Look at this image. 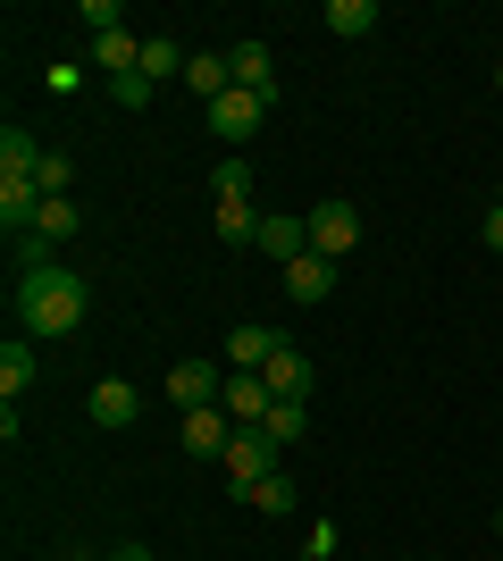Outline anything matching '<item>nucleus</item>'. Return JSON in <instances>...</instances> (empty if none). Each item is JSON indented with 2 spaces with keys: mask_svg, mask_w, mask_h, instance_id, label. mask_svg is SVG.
Segmentation results:
<instances>
[{
  "mask_svg": "<svg viewBox=\"0 0 503 561\" xmlns=\"http://www.w3.org/2000/svg\"><path fill=\"white\" fill-rule=\"evenodd\" d=\"M84 310H93V294H84V277L76 268H25L18 277V328L34 335V344H59V335L84 328Z\"/></svg>",
  "mask_w": 503,
  "mask_h": 561,
  "instance_id": "obj_1",
  "label": "nucleus"
},
{
  "mask_svg": "<svg viewBox=\"0 0 503 561\" xmlns=\"http://www.w3.org/2000/svg\"><path fill=\"white\" fill-rule=\"evenodd\" d=\"M227 486L236 494H252L261 486V478H277V469H286V445H277V436H261V427H236V445H227Z\"/></svg>",
  "mask_w": 503,
  "mask_h": 561,
  "instance_id": "obj_2",
  "label": "nucleus"
},
{
  "mask_svg": "<svg viewBox=\"0 0 503 561\" xmlns=\"http://www.w3.org/2000/svg\"><path fill=\"white\" fill-rule=\"evenodd\" d=\"M176 445H185L193 461H227V445H236L227 402H210V411H176Z\"/></svg>",
  "mask_w": 503,
  "mask_h": 561,
  "instance_id": "obj_3",
  "label": "nucleus"
},
{
  "mask_svg": "<svg viewBox=\"0 0 503 561\" xmlns=\"http://www.w3.org/2000/svg\"><path fill=\"white\" fill-rule=\"evenodd\" d=\"M311 252L335 260V268L361 252V210H353V202H319V210H311Z\"/></svg>",
  "mask_w": 503,
  "mask_h": 561,
  "instance_id": "obj_4",
  "label": "nucleus"
},
{
  "mask_svg": "<svg viewBox=\"0 0 503 561\" xmlns=\"http://www.w3.org/2000/svg\"><path fill=\"white\" fill-rule=\"evenodd\" d=\"M218 394H227V360H176L168 369V402L176 411H210Z\"/></svg>",
  "mask_w": 503,
  "mask_h": 561,
  "instance_id": "obj_5",
  "label": "nucleus"
},
{
  "mask_svg": "<svg viewBox=\"0 0 503 561\" xmlns=\"http://www.w3.org/2000/svg\"><path fill=\"white\" fill-rule=\"evenodd\" d=\"M202 117H210L218 142H252V135H261V117H268V101H261V93H218Z\"/></svg>",
  "mask_w": 503,
  "mask_h": 561,
  "instance_id": "obj_6",
  "label": "nucleus"
},
{
  "mask_svg": "<svg viewBox=\"0 0 503 561\" xmlns=\"http://www.w3.org/2000/svg\"><path fill=\"white\" fill-rule=\"evenodd\" d=\"M268 394H277V402H311V352H302V344H286V335H277V352H268Z\"/></svg>",
  "mask_w": 503,
  "mask_h": 561,
  "instance_id": "obj_7",
  "label": "nucleus"
},
{
  "mask_svg": "<svg viewBox=\"0 0 503 561\" xmlns=\"http://www.w3.org/2000/svg\"><path fill=\"white\" fill-rule=\"evenodd\" d=\"M227 68H236V93H261V101L286 93V84H277V50H268V43H236V50H227Z\"/></svg>",
  "mask_w": 503,
  "mask_h": 561,
  "instance_id": "obj_8",
  "label": "nucleus"
},
{
  "mask_svg": "<svg viewBox=\"0 0 503 561\" xmlns=\"http://www.w3.org/2000/svg\"><path fill=\"white\" fill-rule=\"evenodd\" d=\"M218 402H227V420H236V427H261L277 394H268V377H261V369H227V394H218Z\"/></svg>",
  "mask_w": 503,
  "mask_h": 561,
  "instance_id": "obj_9",
  "label": "nucleus"
},
{
  "mask_svg": "<svg viewBox=\"0 0 503 561\" xmlns=\"http://www.w3.org/2000/svg\"><path fill=\"white\" fill-rule=\"evenodd\" d=\"M84 420H93V427H135V420H144V394H135L126 377H101L93 402H84Z\"/></svg>",
  "mask_w": 503,
  "mask_h": 561,
  "instance_id": "obj_10",
  "label": "nucleus"
},
{
  "mask_svg": "<svg viewBox=\"0 0 503 561\" xmlns=\"http://www.w3.org/2000/svg\"><path fill=\"white\" fill-rule=\"evenodd\" d=\"M261 252L277 260V268H294V260L311 252V218H286V210H268V218H261Z\"/></svg>",
  "mask_w": 503,
  "mask_h": 561,
  "instance_id": "obj_11",
  "label": "nucleus"
},
{
  "mask_svg": "<svg viewBox=\"0 0 503 561\" xmlns=\"http://www.w3.org/2000/svg\"><path fill=\"white\" fill-rule=\"evenodd\" d=\"M43 168V142L25 135V126H0V185H25Z\"/></svg>",
  "mask_w": 503,
  "mask_h": 561,
  "instance_id": "obj_12",
  "label": "nucleus"
},
{
  "mask_svg": "<svg viewBox=\"0 0 503 561\" xmlns=\"http://www.w3.org/2000/svg\"><path fill=\"white\" fill-rule=\"evenodd\" d=\"M185 84L202 93V110H210L218 93H236V68H227V50H193V59H185Z\"/></svg>",
  "mask_w": 503,
  "mask_h": 561,
  "instance_id": "obj_13",
  "label": "nucleus"
},
{
  "mask_svg": "<svg viewBox=\"0 0 503 561\" xmlns=\"http://www.w3.org/2000/svg\"><path fill=\"white\" fill-rule=\"evenodd\" d=\"M286 294H294V302H328V294H335V260L302 252V260L286 268Z\"/></svg>",
  "mask_w": 503,
  "mask_h": 561,
  "instance_id": "obj_14",
  "label": "nucleus"
},
{
  "mask_svg": "<svg viewBox=\"0 0 503 561\" xmlns=\"http://www.w3.org/2000/svg\"><path fill=\"white\" fill-rule=\"evenodd\" d=\"M268 352H277V328H252V319H243V328L227 335V369H268Z\"/></svg>",
  "mask_w": 503,
  "mask_h": 561,
  "instance_id": "obj_15",
  "label": "nucleus"
},
{
  "mask_svg": "<svg viewBox=\"0 0 503 561\" xmlns=\"http://www.w3.org/2000/svg\"><path fill=\"white\" fill-rule=\"evenodd\" d=\"M261 436H277V445H302L311 436V402H268V420H261Z\"/></svg>",
  "mask_w": 503,
  "mask_h": 561,
  "instance_id": "obj_16",
  "label": "nucleus"
},
{
  "mask_svg": "<svg viewBox=\"0 0 503 561\" xmlns=\"http://www.w3.org/2000/svg\"><path fill=\"white\" fill-rule=\"evenodd\" d=\"M34 369H43V360H34V344H18V335H9V344H0V394L18 402L25 386H34Z\"/></svg>",
  "mask_w": 503,
  "mask_h": 561,
  "instance_id": "obj_17",
  "label": "nucleus"
},
{
  "mask_svg": "<svg viewBox=\"0 0 503 561\" xmlns=\"http://www.w3.org/2000/svg\"><path fill=\"white\" fill-rule=\"evenodd\" d=\"M261 218L268 210H252V202H218V243H261Z\"/></svg>",
  "mask_w": 503,
  "mask_h": 561,
  "instance_id": "obj_18",
  "label": "nucleus"
},
{
  "mask_svg": "<svg viewBox=\"0 0 503 561\" xmlns=\"http://www.w3.org/2000/svg\"><path fill=\"white\" fill-rule=\"evenodd\" d=\"M328 25L344 34V43H361V34L378 25V0H328Z\"/></svg>",
  "mask_w": 503,
  "mask_h": 561,
  "instance_id": "obj_19",
  "label": "nucleus"
},
{
  "mask_svg": "<svg viewBox=\"0 0 503 561\" xmlns=\"http://www.w3.org/2000/svg\"><path fill=\"white\" fill-rule=\"evenodd\" d=\"M243 503H252V512H268V519H286L294 503H302V494H294V478H286V469H277V478H261V486L243 494Z\"/></svg>",
  "mask_w": 503,
  "mask_h": 561,
  "instance_id": "obj_20",
  "label": "nucleus"
},
{
  "mask_svg": "<svg viewBox=\"0 0 503 561\" xmlns=\"http://www.w3.org/2000/svg\"><path fill=\"white\" fill-rule=\"evenodd\" d=\"M185 59H193V50H176L168 34H151V43H144V76H151V84H168V76H185Z\"/></svg>",
  "mask_w": 503,
  "mask_h": 561,
  "instance_id": "obj_21",
  "label": "nucleus"
},
{
  "mask_svg": "<svg viewBox=\"0 0 503 561\" xmlns=\"http://www.w3.org/2000/svg\"><path fill=\"white\" fill-rule=\"evenodd\" d=\"M34 234H43V243H68V234H84V218H76V193H68V202H43Z\"/></svg>",
  "mask_w": 503,
  "mask_h": 561,
  "instance_id": "obj_22",
  "label": "nucleus"
},
{
  "mask_svg": "<svg viewBox=\"0 0 503 561\" xmlns=\"http://www.w3.org/2000/svg\"><path fill=\"white\" fill-rule=\"evenodd\" d=\"M34 185H43V202H68V185H76L68 151H43V168H34Z\"/></svg>",
  "mask_w": 503,
  "mask_h": 561,
  "instance_id": "obj_23",
  "label": "nucleus"
},
{
  "mask_svg": "<svg viewBox=\"0 0 503 561\" xmlns=\"http://www.w3.org/2000/svg\"><path fill=\"white\" fill-rule=\"evenodd\" d=\"M210 193H218V202H252V160H218Z\"/></svg>",
  "mask_w": 503,
  "mask_h": 561,
  "instance_id": "obj_24",
  "label": "nucleus"
},
{
  "mask_svg": "<svg viewBox=\"0 0 503 561\" xmlns=\"http://www.w3.org/2000/svg\"><path fill=\"white\" fill-rule=\"evenodd\" d=\"M76 18L93 25V43H101V34H126V9H118V0H84Z\"/></svg>",
  "mask_w": 503,
  "mask_h": 561,
  "instance_id": "obj_25",
  "label": "nucleus"
},
{
  "mask_svg": "<svg viewBox=\"0 0 503 561\" xmlns=\"http://www.w3.org/2000/svg\"><path fill=\"white\" fill-rule=\"evenodd\" d=\"M151 93H160V84H151L144 68H135V76H118V84H110V101H118V110H151Z\"/></svg>",
  "mask_w": 503,
  "mask_h": 561,
  "instance_id": "obj_26",
  "label": "nucleus"
},
{
  "mask_svg": "<svg viewBox=\"0 0 503 561\" xmlns=\"http://www.w3.org/2000/svg\"><path fill=\"white\" fill-rule=\"evenodd\" d=\"M487 252H503V202H487Z\"/></svg>",
  "mask_w": 503,
  "mask_h": 561,
  "instance_id": "obj_27",
  "label": "nucleus"
},
{
  "mask_svg": "<svg viewBox=\"0 0 503 561\" xmlns=\"http://www.w3.org/2000/svg\"><path fill=\"white\" fill-rule=\"evenodd\" d=\"M110 561H151V545H118V553H110Z\"/></svg>",
  "mask_w": 503,
  "mask_h": 561,
  "instance_id": "obj_28",
  "label": "nucleus"
},
{
  "mask_svg": "<svg viewBox=\"0 0 503 561\" xmlns=\"http://www.w3.org/2000/svg\"><path fill=\"white\" fill-rule=\"evenodd\" d=\"M495 93H503V68H495Z\"/></svg>",
  "mask_w": 503,
  "mask_h": 561,
  "instance_id": "obj_29",
  "label": "nucleus"
},
{
  "mask_svg": "<svg viewBox=\"0 0 503 561\" xmlns=\"http://www.w3.org/2000/svg\"><path fill=\"white\" fill-rule=\"evenodd\" d=\"M495 537H503V512H495Z\"/></svg>",
  "mask_w": 503,
  "mask_h": 561,
  "instance_id": "obj_30",
  "label": "nucleus"
},
{
  "mask_svg": "<svg viewBox=\"0 0 503 561\" xmlns=\"http://www.w3.org/2000/svg\"><path fill=\"white\" fill-rule=\"evenodd\" d=\"M495 202H503V193H495Z\"/></svg>",
  "mask_w": 503,
  "mask_h": 561,
  "instance_id": "obj_31",
  "label": "nucleus"
}]
</instances>
